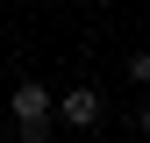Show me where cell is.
I'll list each match as a JSON object with an SVG mask.
<instances>
[{"label":"cell","instance_id":"6da1fadb","mask_svg":"<svg viewBox=\"0 0 150 143\" xmlns=\"http://www.w3.org/2000/svg\"><path fill=\"white\" fill-rule=\"evenodd\" d=\"M7 115H14V143H43L50 122H57V93L36 86V79H22V86L7 93Z\"/></svg>","mask_w":150,"mask_h":143},{"label":"cell","instance_id":"7a4b0ae2","mask_svg":"<svg viewBox=\"0 0 150 143\" xmlns=\"http://www.w3.org/2000/svg\"><path fill=\"white\" fill-rule=\"evenodd\" d=\"M100 115H107V100L93 93V86H71V93H57V122H64V129H100Z\"/></svg>","mask_w":150,"mask_h":143},{"label":"cell","instance_id":"3957f363","mask_svg":"<svg viewBox=\"0 0 150 143\" xmlns=\"http://www.w3.org/2000/svg\"><path fill=\"white\" fill-rule=\"evenodd\" d=\"M129 79H136V86H150V50H129Z\"/></svg>","mask_w":150,"mask_h":143},{"label":"cell","instance_id":"277c9868","mask_svg":"<svg viewBox=\"0 0 150 143\" xmlns=\"http://www.w3.org/2000/svg\"><path fill=\"white\" fill-rule=\"evenodd\" d=\"M143 136H150V100H143Z\"/></svg>","mask_w":150,"mask_h":143}]
</instances>
